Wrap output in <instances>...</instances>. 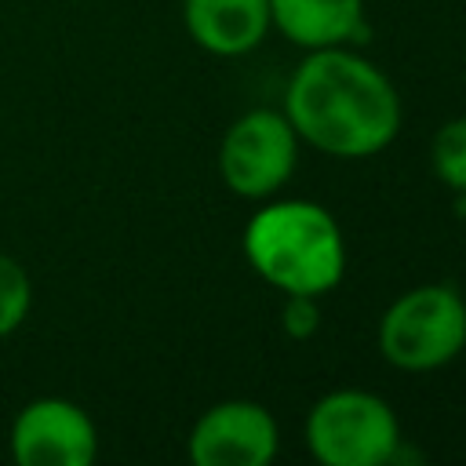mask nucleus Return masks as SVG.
Masks as SVG:
<instances>
[{
    "instance_id": "nucleus-2",
    "label": "nucleus",
    "mask_w": 466,
    "mask_h": 466,
    "mask_svg": "<svg viewBox=\"0 0 466 466\" xmlns=\"http://www.w3.org/2000/svg\"><path fill=\"white\" fill-rule=\"evenodd\" d=\"M244 258L284 295H324L346 273L339 222L313 200H277L244 226Z\"/></svg>"
},
{
    "instance_id": "nucleus-4",
    "label": "nucleus",
    "mask_w": 466,
    "mask_h": 466,
    "mask_svg": "<svg viewBox=\"0 0 466 466\" xmlns=\"http://www.w3.org/2000/svg\"><path fill=\"white\" fill-rule=\"evenodd\" d=\"M397 444L393 408L368 390H331L306 415V448L324 466H386Z\"/></svg>"
},
{
    "instance_id": "nucleus-7",
    "label": "nucleus",
    "mask_w": 466,
    "mask_h": 466,
    "mask_svg": "<svg viewBox=\"0 0 466 466\" xmlns=\"http://www.w3.org/2000/svg\"><path fill=\"white\" fill-rule=\"evenodd\" d=\"M189 459L197 466H266L277 459V419L255 400H218L189 430Z\"/></svg>"
},
{
    "instance_id": "nucleus-6",
    "label": "nucleus",
    "mask_w": 466,
    "mask_h": 466,
    "mask_svg": "<svg viewBox=\"0 0 466 466\" xmlns=\"http://www.w3.org/2000/svg\"><path fill=\"white\" fill-rule=\"evenodd\" d=\"M11 455L18 466H87L98 455V430L76 400L36 397L11 422Z\"/></svg>"
},
{
    "instance_id": "nucleus-10",
    "label": "nucleus",
    "mask_w": 466,
    "mask_h": 466,
    "mask_svg": "<svg viewBox=\"0 0 466 466\" xmlns=\"http://www.w3.org/2000/svg\"><path fill=\"white\" fill-rule=\"evenodd\" d=\"M433 171L444 186L466 197V116H451L433 135Z\"/></svg>"
},
{
    "instance_id": "nucleus-9",
    "label": "nucleus",
    "mask_w": 466,
    "mask_h": 466,
    "mask_svg": "<svg viewBox=\"0 0 466 466\" xmlns=\"http://www.w3.org/2000/svg\"><path fill=\"white\" fill-rule=\"evenodd\" d=\"M269 22L284 40L306 51L342 47L368 36L364 0H269Z\"/></svg>"
},
{
    "instance_id": "nucleus-5",
    "label": "nucleus",
    "mask_w": 466,
    "mask_h": 466,
    "mask_svg": "<svg viewBox=\"0 0 466 466\" xmlns=\"http://www.w3.org/2000/svg\"><path fill=\"white\" fill-rule=\"evenodd\" d=\"M299 160V135L277 109H248L229 124L218 146V175L226 189L248 200L277 193Z\"/></svg>"
},
{
    "instance_id": "nucleus-3",
    "label": "nucleus",
    "mask_w": 466,
    "mask_h": 466,
    "mask_svg": "<svg viewBox=\"0 0 466 466\" xmlns=\"http://www.w3.org/2000/svg\"><path fill=\"white\" fill-rule=\"evenodd\" d=\"M466 350V302L451 284H419L379 320V353L400 371H433Z\"/></svg>"
},
{
    "instance_id": "nucleus-11",
    "label": "nucleus",
    "mask_w": 466,
    "mask_h": 466,
    "mask_svg": "<svg viewBox=\"0 0 466 466\" xmlns=\"http://www.w3.org/2000/svg\"><path fill=\"white\" fill-rule=\"evenodd\" d=\"M29 302H33V284L25 269L11 255L0 251V339L11 335L25 320Z\"/></svg>"
},
{
    "instance_id": "nucleus-12",
    "label": "nucleus",
    "mask_w": 466,
    "mask_h": 466,
    "mask_svg": "<svg viewBox=\"0 0 466 466\" xmlns=\"http://www.w3.org/2000/svg\"><path fill=\"white\" fill-rule=\"evenodd\" d=\"M280 328L288 339H313L320 331V306H317V295H288L284 299V309H280Z\"/></svg>"
},
{
    "instance_id": "nucleus-8",
    "label": "nucleus",
    "mask_w": 466,
    "mask_h": 466,
    "mask_svg": "<svg viewBox=\"0 0 466 466\" xmlns=\"http://www.w3.org/2000/svg\"><path fill=\"white\" fill-rule=\"evenodd\" d=\"M182 22L197 47L233 58L255 51L269 22V0H182Z\"/></svg>"
},
{
    "instance_id": "nucleus-1",
    "label": "nucleus",
    "mask_w": 466,
    "mask_h": 466,
    "mask_svg": "<svg viewBox=\"0 0 466 466\" xmlns=\"http://www.w3.org/2000/svg\"><path fill=\"white\" fill-rule=\"evenodd\" d=\"M288 124L299 142L339 157L364 160L382 153L400 131V95L390 76L353 47H313L284 91Z\"/></svg>"
}]
</instances>
